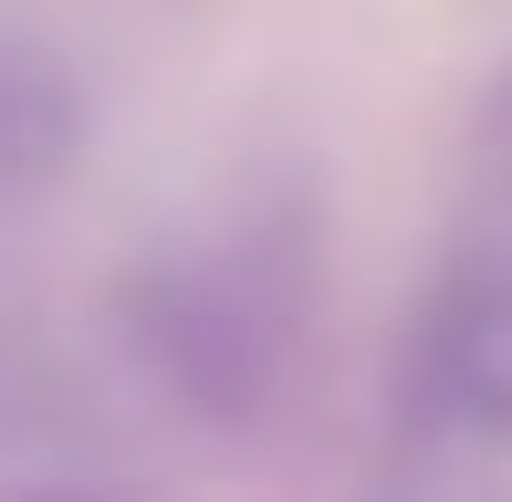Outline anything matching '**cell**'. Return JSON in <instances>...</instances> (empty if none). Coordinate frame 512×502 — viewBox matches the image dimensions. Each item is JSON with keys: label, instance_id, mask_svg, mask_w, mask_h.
I'll return each mask as SVG.
<instances>
[{"label": "cell", "instance_id": "6da1fadb", "mask_svg": "<svg viewBox=\"0 0 512 502\" xmlns=\"http://www.w3.org/2000/svg\"><path fill=\"white\" fill-rule=\"evenodd\" d=\"M408 408L450 450H512V231L460 241L418 293Z\"/></svg>", "mask_w": 512, "mask_h": 502}, {"label": "cell", "instance_id": "7a4b0ae2", "mask_svg": "<svg viewBox=\"0 0 512 502\" xmlns=\"http://www.w3.org/2000/svg\"><path fill=\"white\" fill-rule=\"evenodd\" d=\"M74 136H84V105H74V84H63V63L0 32V199L42 189V178L74 157Z\"/></svg>", "mask_w": 512, "mask_h": 502}, {"label": "cell", "instance_id": "3957f363", "mask_svg": "<svg viewBox=\"0 0 512 502\" xmlns=\"http://www.w3.org/2000/svg\"><path fill=\"white\" fill-rule=\"evenodd\" d=\"M42 502H126V492H42Z\"/></svg>", "mask_w": 512, "mask_h": 502}]
</instances>
